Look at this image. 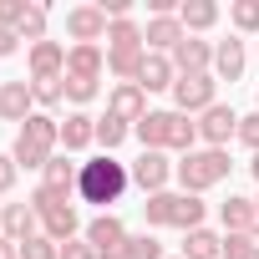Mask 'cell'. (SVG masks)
Returning a JSON list of instances; mask_svg holds the SVG:
<instances>
[{"label":"cell","instance_id":"obj_1","mask_svg":"<svg viewBox=\"0 0 259 259\" xmlns=\"http://www.w3.org/2000/svg\"><path fill=\"white\" fill-rule=\"evenodd\" d=\"M127 188H133V173H127V163H117L112 153H97V158L81 163V178H76V198L81 203L112 208V203H122Z\"/></svg>","mask_w":259,"mask_h":259},{"label":"cell","instance_id":"obj_2","mask_svg":"<svg viewBox=\"0 0 259 259\" xmlns=\"http://www.w3.org/2000/svg\"><path fill=\"white\" fill-rule=\"evenodd\" d=\"M56 148H61V122L51 112H31L21 122V133H16L11 158H16V168H46L56 158Z\"/></svg>","mask_w":259,"mask_h":259},{"label":"cell","instance_id":"obj_3","mask_svg":"<svg viewBox=\"0 0 259 259\" xmlns=\"http://www.w3.org/2000/svg\"><path fill=\"white\" fill-rule=\"evenodd\" d=\"M229 148H193V153H183L178 158V183H183V193H208V188H219L224 178H229Z\"/></svg>","mask_w":259,"mask_h":259},{"label":"cell","instance_id":"obj_4","mask_svg":"<svg viewBox=\"0 0 259 259\" xmlns=\"http://www.w3.org/2000/svg\"><path fill=\"white\" fill-rule=\"evenodd\" d=\"M26 203L41 213V234H46V239H56V244L76 239L81 219H76V203H71V193H56V188H36Z\"/></svg>","mask_w":259,"mask_h":259},{"label":"cell","instance_id":"obj_5","mask_svg":"<svg viewBox=\"0 0 259 259\" xmlns=\"http://www.w3.org/2000/svg\"><path fill=\"white\" fill-rule=\"evenodd\" d=\"M213 102H219V76H213V71H198V76H178V81H173V112L203 117Z\"/></svg>","mask_w":259,"mask_h":259},{"label":"cell","instance_id":"obj_6","mask_svg":"<svg viewBox=\"0 0 259 259\" xmlns=\"http://www.w3.org/2000/svg\"><path fill=\"white\" fill-rule=\"evenodd\" d=\"M81 239L97 249V259H127V229H122L117 213H97Z\"/></svg>","mask_w":259,"mask_h":259},{"label":"cell","instance_id":"obj_7","mask_svg":"<svg viewBox=\"0 0 259 259\" xmlns=\"http://www.w3.org/2000/svg\"><path fill=\"white\" fill-rule=\"evenodd\" d=\"M127 173H133V188H143L148 198L168 188V178L178 173V163H168V153H138V163H127Z\"/></svg>","mask_w":259,"mask_h":259},{"label":"cell","instance_id":"obj_8","mask_svg":"<svg viewBox=\"0 0 259 259\" xmlns=\"http://www.w3.org/2000/svg\"><path fill=\"white\" fill-rule=\"evenodd\" d=\"M234 138H239V112L224 107V102H213V107L198 117V143H203V148H229Z\"/></svg>","mask_w":259,"mask_h":259},{"label":"cell","instance_id":"obj_9","mask_svg":"<svg viewBox=\"0 0 259 259\" xmlns=\"http://www.w3.org/2000/svg\"><path fill=\"white\" fill-rule=\"evenodd\" d=\"M66 36H71V46H102L107 41V16L97 6H71L66 11Z\"/></svg>","mask_w":259,"mask_h":259},{"label":"cell","instance_id":"obj_10","mask_svg":"<svg viewBox=\"0 0 259 259\" xmlns=\"http://www.w3.org/2000/svg\"><path fill=\"white\" fill-rule=\"evenodd\" d=\"M107 112H112V117H122L127 127H138V122L148 117V92H143L138 81H117V87H112V97H107Z\"/></svg>","mask_w":259,"mask_h":259},{"label":"cell","instance_id":"obj_11","mask_svg":"<svg viewBox=\"0 0 259 259\" xmlns=\"http://www.w3.org/2000/svg\"><path fill=\"white\" fill-rule=\"evenodd\" d=\"M173 122H178V112L163 107V112H148V117L133 127L138 143H143V153H168V143H173Z\"/></svg>","mask_w":259,"mask_h":259},{"label":"cell","instance_id":"obj_12","mask_svg":"<svg viewBox=\"0 0 259 259\" xmlns=\"http://www.w3.org/2000/svg\"><path fill=\"white\" fill-rule=\"evenodd\" d=\"M183 36H188V31H183L178 16H148V26H143V46H148L153 56H173V46H178Z\"/></svg>","mask_w":259,"mask_h":259},{"label":"cell","instance_id":"obj_13","mask_svg":"<svg viewBox=\"0 0 259 259\" xmlns=\"http://www.w3.org/2000/svg\"><path fill=\"white\" fill-rule=\"evenodd\" d=\"M173 71H178V76H198V71H213V41L183 36V41L173 46Z\"/></svg>","mask_w":259,"mask_h":259},{"label":"cell","instance_id":"obj_14","mask_svg":"<svg viewBox=\"0 0 259 259\" xmlns=\"http://www.w3.org/2000/svg\"><path fill=\"white\" fill-rule=\"evenodd\" d=\"M36 112V92H31V81L21 76V81H0V117L6 122H26Z\"/></svg>","mask_w":259,"mask_h":259},{"label":"cell","instance_id":"obj_15","mask_svg":"<svg viewBox=\"0 0 259 259\" xmlns=\"http://www.w3.org/2000/svg\"><path fill=\"white\" fill-rule=\"evenodd\" d=\"M56 76H66V46L61 41L31 46V81H56Z\"/></svg>","mask_w":259,"mask_h":259},{"label":"cell","instance_id":"obj_16","mask_svg":"<svg viewBox=\"0 0 259 259\" xmlns=\"http://www.w3.org/2000/svg\"><path fill=\"white\" fill-rule=\"evenodd\" d=\"M244 66H249V51H244V41H239V36L213 41V76H219V81H239V76H244Z\"/></svg>","mask_w":259,"mask_h":259},{"label":"cell","instance_id":"obj_17","mask_svg":"<svg viewBox=\"0 0 259 259\" xmlns=\"http://www.w3.org/2000/svg\"><path fill=\"white\" fill-rule=\"evenodd\" d=\"M102 71H107V51L102 46H66V76L102 81Z\"/></svg>","mask_w":259,"mask_h":259},{"label":"cell","instance_id":"obj_18","mask_svg":"<svg viewBox=\"0 0 259 259\" xmlns=\"http://www.w3.org/2000/svg\"><path fill=\"white\" fill-rule=\"evenodd\" d=\"M219 219H224V234H249V229L259 224V208H254V198L229 193V198L219 203Z\"/></svg>","mask_w":259,"mask_h":259},{"label":"cell","instance_id":"obj_19","mask_svg":"<svg viewBox=\"0 0 259 259\" xmlns=\"http://www.w3.org/2000/svg\"><path fill=\"white\" fill-rule=\"evenodd\" d=\"M0 234H6L11 244H26V239L41 234V213L31 203H6V229H0Z\"/></svg>","mask_w":259,"mask_h":259},{"label":"cell","instance_id":"obj_20","mask_svg":"<svg viewBox=\"0 0 259 259\" xmlns=\"http://www.w3.org/2000/svg\"><path fill=\"white\" fill-rule=\"evenodd\" d=\"M97 143V117L92 112H66V122H61V148L66 153H81V148H92Z\"/></svg>","mask_w":259,"mask_h":259},{"label":"cell","instance_id":"obj_21","mask_svg":"<svg viewBox=\"0 0 259 259\" xmlns=\"http://www.w3.org/2000/svg\"><path fill=\"white\" fill-rule=\"evenodd\" d=\"M173 81H178L173 56H153V51H148V61H143V71H138V87L153 97V92H173Z\"/></svg>","mask_w":259,"mask_h":259},{"label":"cell","instance_id":"obj_22","mask_svg":"<svg viewBox=\"0 0 259 259\" xmlns=\"http://www.w3.org/2000/svg\"><path fill=\"white\" fill-rule=\"evenodd\" d=\"M76 178H81V163H71V153H56L41 168V188H56V193H76Z\"/></svg>","mask_w":259,"mask_h":259},{"label":"cell","instance_id":"obj_23","mask_svg":"<svg viewBox=\"0 0 259 259\" xmlns=\"http://www.w3.org/2000/svg\"><path fill=\"white\" fill-rule=\"evenodd\" d=\"M219 0H183L178 6V21H183V31L188 36H198V31H208V26H219Z\"/></svg>","mask_w":259,"mask_h":259},{"label":"cell","instance_id":"obj_24","mask_svg":"<svg viewBox=\"0 0 259 259\" xmlns=\"http://www.w3.org/2000/svg\"><path fill=\"white\" fill-rule=\"evenodd\" d=\"M183 259H224V234H213V229L183 234Z\"/></svg>","mask_w":259,"mask_h":259},{"label":"cell","instance_id":"obj_25","mask_svg":"<svg viewBox=\"0 0 259 259\" xmlns=\"http://www.w3.org/2000/svg\"><path fill=\"white\" fill-rule=\"evenodd\" d=\"M203 213H208V203H203L198 193H178V203H173V229L193 234V229H203Z\"/></svg>","mask_w":259,"mask_h":259},{"label":"cell","instance_id":"obj_26","mask_svg":"<svg viewBox=\"0 0 259 259\" xmlns=\"http://www.w3.org/2000/svg\"><path fill=\"white\" fill-rule=\"evenodd\" d=\"M133 46H143V26L133 16H127V21H107V51H133Z\"/></svg>","mask_w":259,"mask_h":259},{"label":"cell","instance_id":"obj_27","mask_svg":"<svg viewBox=\"0 0 259 259\" xmlns=\"http://www.w3.org/2000/svg\"><path fill=\"white\" fill-rule=\"evenodd\" d=\"M143 61H148V51H143V46H133V51H107V71H112L117 81H138Z\"/></svg>","mask_w":259,"mask_h":259},{"label":"cell","instance_id":"obj_28","mask_svg":"<svg viewBox=\"0 0 259 259\" xmlns=\"http://www.w3.org/2000/svg\"><path fill=\"white\" fill-rule=\"evenodd\" d=\"M173 203H178V193H173V188L153 193V198L143 203V213H148V229H173Z\"/></svg>","mask_w":259,"mask_h":259},{"label":"cell","instance_id":"obj_29","mask_svg":"<svg viewBox=\"0 0 259 259\" xmlns=\"http://www.w3.org/2000/svg\"><path fill=\"white\" fill-rule=\"evenodd\" d=\"M127 133H133V127H127L122 117H112V112L97 117V148H102V153H117V148L127 143Z\"/></svg>","mask_w":259,"mask_h":259},{"label":"cell","instance_id":"obj_30","mask_svg":"<svg viewBox=\"0 0 259 259\" xmlns=\"http://www.w3.org/2000/svg\"><path fill=\"white\" fill-rule=\"evenodd\" d=\"M229 21H234V31L259 36V0H234V6H229Z\"/></svg>","mask_w":259,"mask_h":259},{"label":"cell","instance_id":"obj_31","mask_svg":"<svg viewBox=\"0 0 259 259\" xmlns=\"http://www.w3.org/2000/svg\"><path fill=\"white\" fill-rule=\"evenodd\" d=\"M127 259H168V254H163L158 234L143 229V234H127Z\"/></svg>","mask_w":259,"mask_h":259},{"label":"cell","instance_id":"obj_32","mask_svg":"<svg viewBox=\"0 0 259 259\" xmlns=\"http://www.w3.org/2000/svg\"><path fill=\"white\" fill-rule=\"evenodd\" d=\"M16 36H21L26 46H41V41H46V6H31L26 21L16 26Z\"/></svg>","mask_w":259,"mask_h":259},{"label":"cell","instance_id":"obj_33","mask_svg":"<svg viewBox=\"0 0 259 259\" xmlns=\"http://www.w3.org/2000/svg\"><path fill=\"white\" fill-rule=\"evenodd\" d=\"M61 87H66V102H71L76 112H81V107L102 92V81H76V76H61Z\"/></svg>","mask_w":259,"mask_h":259},{"label":"cell","instance_id":"obj_34","mask_svg":"<svg viewBox=\"0 0 259 259\" xmlns=\"http://www.w3.org/2000/svg\"><path fill=\"white\" fill-rule=\"evenodd\" d=\"M21 259H61V244H56V239H46V234H36V239H26V244H21Z\"/></svg>","mask_w":259,"mask_h":259},{"label":"cell","instance_id":"obj_35","mask_svg":"<svg viewBox=\"0 0 259 259\" xmlns=\"http://www.w3.org/2000/svg\"><path fill=\"white\" fill-rule=\"evenodd\" d=\"M31 92H36V107H61V102H66L61 76H56V81H31Z\"/></svg>","mask_w":259,"mask_h":259},{"label":"cell","instance_id":"obj_36","mask_svg":"<svg viewBox=\"0 0 259 259\" xmlns=\"http://www.w3.org/2000/svg\"><path fill=\"white\" fill-rule=\"evenodd\" d=\"M26 11H31V0H0V26L16 31V26L26 21Z\"/></svg>","mask_w":259,"mask_h":259},{"label":"cell","instance_id":"obj_37","mask_svg":"<svg viewBox=\"0 0 259 259\" xmlns=\"http://www.w3.org/2000/svg\"><path fill=\"white\" fill-rule=\"evenodd\" d=\"M224 259H254L249 234H224Z\"/></svg>","mask_w":259,"mask_h":259},{"label":"cell","instance_id":"obj_38","mask_svg":"<svg viewBox=\"0 0 259 259\" xmlns=\"http://www.w3.org/2000/svg\"><path fill=\"white\" fill-rule=\"evenodd\" d=\"M239 143H244L249 153H259V112H249V117H239Z\"/></svg>","mask_w":259,"mask_h":259},{"label":"cell","instance_id":"obj_39","mask_svg":"<svg viewBox=\"0 0 259 259\" xmlns=\"http://www.w3.org/2000/svg\"><path fill=\"white\" fill-rule=\"evenodd\" d=\"M16 178H21L16 158H11V153H0V193H11V188H16Z\"/></svg>","mask_w":259,"mask_h":259},{"label":"cell","instance_id":"obj_40","mask_svg":"<svg viewBox=\"0 0 259 259\" xmlns=\"http://www.w3.org/2000/svg\"><path fill=\"white\" fill-rule=\"evenodd\" d=\"M61 259H97V249H92L87 239H66V244H61Z\"/></svg>","mask_w":259,"mask_h":259},{"label":"cell","instance_id":"obj_41","mask_svg":"<svg viewBox=\"0 0 259 259\" xmlns=\"http://www.w3.org/2000/svg\"><path fill=\"white\" fill-rule=\"evenodd\" d=\"M16 46H21V36L0 26V61H6V56H16Z\"/></svg>","mask_w":259,"mask_h":259},{"label":"cell","instance_id":"obj_42","mask_svg":"<svg viewBox=\"0 0 259 259\" xmlns=\"http://www.w3.org/2000/svg\"><path fill=\"white\" fill-rule=\"evenodd\" d=\"M0 259H21V244H11L6 234H0Z\"/></svg>","mask_w":259,"mask_h":259},{"label":"cell","instance_id":"obj_43","mask_svg":"<svg viewBox=\"0 0 259 259\" xmlns=\"http://www.w3.org/2000/svg\"><path fill=\"white\" fill-rule=\"evenodd\" d=\"M249 244H254V259H259V224L249 229Z\"/></svg>","mask_w":259,"mask_h":259},{"label":"cell","instance_id":"obj_44","mask_svg":"<svg viewBox=\"0 0 259 259\" xmlns=\"http://www.w3.org/2000/svg\"><path fill=\"white\" fill-rule=\"evenodd\" d=\"M249 173H254V183H259V153H254V163H249Z\"/></svg>","mask_w":259,"mask_h":259},{"label":"cell","instance_id":"obj_45","mask_svg":"<svg viewBox=\"0 0 259 259\" xmlns=\"http://www.w3.org/2000/svg\"><path fill=\"white\" fill-rule=\"evenodd\" d=\"M0 229H6V203H0Z\"/></svg>","mask_w":259,"mask_h":259},{"label":"cell","instance_id":"obj_46","mask_svg":"<svg viewBox=\"0 0 259 259\" xmlns=\"http://www.w3.org/2000/svg\"><path fill=\"white\" fill-rule=\"evenodd\" d=\"M254 208H259V198H254Z\"/></svg>","mask_w":259,"mask_h":259},{"label":"cell","instance_id":"obj_47","mask_svg":"<svg viewBox=\"0 0 259 259\" xmlns=\"http://www.w3.org/2000/svg\"><path fill=\"white\" fill-rule=\"evenodd\" d=\"M254 112H259V107H254Z\"/></svg>","mask_w":259,"mask_h":259},{"label":"cell","instance_id":"obj_48","mask_svg":"<svg viewBox=\"0 0 259 259\" xmlns=\"http://www.w3.org/2000/svg\"><path fill=\"white\" fill-rule=\"evenodd\" d=\"M178 259H183V254H178Z\"/></svg>","mask_w":259,"mask_h":259}]
</instances>
